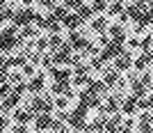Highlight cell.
<instances>
[{
    "mask_svg": "<svg viewBox=\"0 0 153 133\" xmlns=\"http://www.w3.org/2000/svg\"><path fill=\"white\" fill-rule=\"evenodd\" d=\"M23 46V35L19 37V26H9L0 32V53H12L14 48Z\"/></svg>",
    "mask_w": 153,
    "mask_h": 133,
    "instance_id": "cell-1",
    "label": "cell"
},
{
    "mask_svg": "<svg viewBox=\"0 0 153 133\" xmlns=\"http://www.w3.org/2000/svg\"><path fill=\"white\" fill-rule=\"evenodd\" d=\"M69 126L71 128H76V131H85L87 128V108L82 106H78L73 113H69Z\"/></svg>",
    "mask_w": 153,
    "mask_h": 133,
    "instance_id": "cell-2",
    "label": "cell"
},
{
    "mask_svg": "<svg viewBox=\"0 0 153 133\" xmlns=\"http://www.w3.org/2000/svg\"><path fill=\"white\" fill-rule=\"evenodd\" d=\"M30 110H34V113H51L53 108H55V101L53 99H48V96H39V94H34L32 96V101H30Z\"/></svg>",
    "mask_w": 153,
    "mask_h": 133,
    "instance_id": "cell-3",
    "label": "cell"
},
{
    "mask_svg": "<svg viewBox=\"0 0 153 133\" xmlns=\"http://www.w3.org/2000/svg\"><path fill=\"white\" fill-rule=\"evenodd\" d=\"M123 51V44L121 41H114V39H110L108 44L103 46V51H101V60H105V62H110V60H114L117 55H119V53Z\"/></svg>",
    "mask_w": 153,
    "mask_h": 133,
    "instance_id": "cell-4",
    "label": "cell"
},
{
    "mask_svg": "<svg viewBox=\"0 0 153 133\" xmlns=\"http://www.w3.org/2000/svg\"><path fill=\"white\" fill-rule=\"evenodd\" d=\"M34 19H37L34 9L25 7V9H19V12H14V16H12V23H14V26H19V28H23V26H27V23H32Z\"/></svg>",
    "mask_w": 153,
    "mask_h": 133,
    "instance_id": "cell-5",
    "label": "cell"
},
{
    "mask_svg": "<svg viewBox=\"0 0 153 133\" xmlns=\"http://www.w3.org/2000/svg\"><path fill=\"white\" fill-rule=\"evenodd\" d=\"M78 106L87 108V110H91V108H101V101H98V94L89 92L87 87H85V89H80V101H78Z\"/></svg>",
    "mask_w": 153,
    "mask_h": 133,
    "instance_id": "cell-6",
    "label": "cell"
},
{
    "mask_svg": "<svg viewBox=\"0 0 153 133\" xmlns=\"http://www.w3.org/2000/svg\"><path fill=\"white\" fill-rule=\"evenodd\" d=\"M71 51H73V46L62 41V46H59L57 51H55V55H53V62L55 64H71V57H73Z\"/></svg>",
    "mask_w": 153,
    "mask_h": 133,
    "instance_id": "cell-7",
    "label": "cell"
},
{
    "mask_svg": "<svg viewBox=\"0 0 153 133\" xmlns=\"http://www.w3.org/2000/svg\"><path fill=\"white\" fill-rule=\"evenodd\" d=\"M112 62H114V69H119V71H128L130 67H133V57H130V51H126V48H123V51L119 53V55H117Z\"/></svg>",
    "mask_w": 153,
    "mask_h": 133,
    "instance_id": "cell-8",
    "label": "cell"
},
{
    "mask_svg": "<svg viewBox=\"0 0 153 133\" xmlns=\"http://www.w3.org/2000/svg\"><path fill=\"white\" fill-rule=\"evenodd\" d=\"M119 108H121V96H110V99L103 103L98 110H101V113H105V115H112V113H117Z\"/></svg>",
    "mask_w": 153,
    "mask_h": 133,
    "instance_id": "cell-9",
    "label": "cell"
},
{
    "mask_svg": "<svg viewBox=\"0 0 153 133\" xmlns=\"http://www.w3.org/2000/svg\"><path fill=\"white\" fill-rule=\"evenodd\" d=\"M151 62H153V51H144V53H142V55L133 62V67H135V71H144Z\"/></svg>",
    "mask_w": 153,
    "mask_h": 133,
    "instance_id": "cell-10",
    "label": "cell"
},
{
    "mask_svg": "<svg viewBox=\"0 0 153 133\" xmlns=\"http://www.w3.org/2000/svg\"><path fill=\"white\" fill-rule=\"evenodd\" d=\"M135 110H137V96L135 94L121 99V115H135Z\"/></svg>",
    "mask_w": 153,
    "mask_h": 133,
    "instance_id": "cell-11",
    "label": "cell"
},
{
    "mask_svg": "<svg viewBox=\"0 0 153 133\" xmlns=\"http://www.w3.org/2000/svg\"><path fill=\"white\" fill-rule=\"evenodd\" d=\"M53 94H64V96H73V92H71V83L69 80H55L53 83Z\"/></svg>",
    "mask_w": 153,
    "mask_h": 133,
    "instance_id": "cell-12",
    "label": "cell"
},
{
    "mask_svg": "<svg viewBox=\"0 0 153 133\" xmlns=\"http://www.w3.org/2000/svg\"><path fill=\"white\" fill-rule=\"evenodd\" d=\"M108 35L110 39H114V41H126V32H123V23H114V26H108Z\"/></svg>",
    "mask_w": 153,
    "mask_h": 133,
    "instance_id": "cell-13",
    "label": "cell"
},
{
    "mask_svg": "<svg viewBox=\"0 0 153 133\" xmlns=\"http://www.w3.org/2000/svg\"><path fill=\"white\" fill-rule=\"evenodd\" d=\"M80 23H82V19H80V14H66V16H64L62 19V26L66 28V30H78V28H80Z\"/></svg>",
    "mask_w": 153,
    "mask_h": 133,
    "instance_id": "cell-14",
    "label": "cell"
},
{
    "mask_svg": "<svg viewBox=\"0 0 153 133\" xmlns=\"http://www.w3.org/2000/svg\"><path fill=\"white\" fill-rule=\"evenodd\" d=\"M121 115H119V110H117V113H112L108 117V119H105V131H121Z\"/></svg>",
    "mask_w": 153,
    "mask_h": 133,
    "instance_id": "cell-15",
    "label": "cell"
},
{
    "mask_svg": "<svg viewBox=\"0 0 153 133\" xmlns=\"http://www.w3.org/2000/svg\"><path fill=\"white\" fill-rule=\"evenodd\" d=\"M119 74H121L119 69H108V71H105V76H103V83H105L108 87H114V85L119 87V80H121Z\"/></svg>",
    "mask_w": 153,
    "mask_h": 133,
    "instance_id": "cell-16",
    "label": "cell"
},
{
    "mask_svg": "<svg viewBox=\"0 0 153 133\" xmlns=\"http://www.w3.org/2000/svg\"><path fill=\"white\" fill-rule=\"evenodd\" d=\"M34 128L37 131H44V128H51V124H53V117H51V113H39L37 117H34Z\"/></svg>",
    "mask_w": 153,
    "mask_h": 133,
    "instance_id": "cell-17",
    "label": "cell"
},
{
    "mask_svg": "<svg viewBox=\"0 0 153 133\" xmlns=\"http://www.w3.org/2000/svg\"><path fill=\"white\" fill-rule=\"evenodd\" d=\"M41 89H44V74H37V76H32V80L27 83V92L39 94Z\"/></svg>",
    "mask_w": 153,
    "mask_h": 133,
    "instance_id": "cell-18",
    "label": "cell"
},
{
    "mask_svg": "<svg viewBox=\"0 0 153 133\" xmlns=\"http://www.w3.org/2000/svg\"><path fill=\"white\" fill-rule=\"evenodd\" d=\"M32 117H37V113H34V110H30V108H25V110H23V108H19V110L14 113V119H16V122H30Z\"/></svg>",
    "mask_w": 153,
    "mask_h": 133,
    "instance_id": "cell-19",
    "label": "cell"
},
{
    "mask_svg": "<svg viewBox=\"0 0 153 133\" xmlns=\"http://www.w3.org/2000/svg\"><path fill=\"white\" fill-rule=\"evenodd\" d=\"M130 89H133V94L140 99V96H146V89H149V87H146V85H144L142 80L133 78V80H130Z\"/></svg>",
    "mask_w": 153,
    "mask_h": 133,
    "instance_id": "cell-20",
    "label": "cell"
},
{
    "mask_svg": "<svg viewBox=\"0 0 153 133\" xmlns=\"http://www.w3.org/2000/svg\"><path fill=\"white\" fill-rule=\"evenodd\" d=\"M121 12H123V0H112L108 5V9H105L108 16H119Z\"/></svg>",
    "mask_w": 153,
    "mask_h": 133,
    "instance_id": "cell-21",
    "label": "cell"
},
{
    "mask_svg": "<svg viewBox=\"0 0 153 133\" xmlns=\"http://www.w3.org/2000/svg\"><path fill=\"white\" fill-rule=\"evenodd\" d=\"M91 30H94V32H98V35H101V32H105V30H108V19H105V16L91 19Z\"/></svg>",
    "mask_w": 153,
    "mask_h": 133,
    "instance_id": "cell-22",
    "label": "cell"
},
{
    "mask_svg": "<svg viewBox=\"0 0 153 133\" xmlns=\"http://www.w3.org/2000/svg\"><path fill=\"white\" fill-rule=\"evenodd\" d=\"M51 76L55 80H69L71 78V69H57V67H51Z\"/></svg>",
    "mask_w": 153,
    "mask_h": 133,
    "instance_id": "cell-23",
    "label": "cell"
},
{
    "mask_svg": "<svg viewBox=\"0 0 153 133\" xmlns=\"http://www.w3.org/2000/svg\"><path fill=\"white\" fill-rule=\"evenodd\" d=\"M105 115V113H103ZM96 117L94 122H91V124H87V128H85V131H105V119H108V117Z\"/></svg>",
    "mask_w": 153,
    "mask_h": 133,
    "instance_id": "cell-24",
    "label": "cell"
},
{
    "mask_svg": "<svg viewBox=\"0 0 153 133\" xmlns=\"http://www.w3.org/2000/svg\"><path fill=\"white\" fill-rule=\"evenodd\" d=\"M76 12L80 14V19H82V21H89L91 16H94V9H91V7H87V5H80Z\"/></svg>",
    "mask_w": 153,
    "mask_h": 133,
    "instance_id": "cell-25",
    "label": "cell"
},
{
    "mask_svg": "<svg viewBox=\"0 0 153 133\" xmlns=\"http://www.w3.org/2000/svg\"><path fill=\"white\" fill-rule=\"evenodd\" d=\"M53 16H55V19H59V21H62L64 19V16H66V14H69V7H66V5H55V7H53Z\"/></svg>",
    "mask_w": 153,
    "mask_h": 133,
    "instance_id": "cell-26",
    "label": "cell"
},
{
    "mask_svg": "<svg viewBox=\"0 0 153 133\" xmlns=\"http://www.w3.org/2000/svg\"><path fill=\"white\" fill-rule=\"evenodd\" d=\"M108 2L110 0H94V5H91V9H94V14H101L108 9Z\"/></svg>",
    "mask_w": 153,
    "mask_h": 133,
    "instance_id": "cell-27",
    "label": "cell"
},
{
    "mask_svg": "<svg viewBox=\"0 0 153 133\" xmlns=\"http://www.w3.org/2000/svg\"><path fill=\"white\" fill-rule=\"evenodd\" d=\"M151 46H153V35H146L144 39H140V48L142 51H153Z\"/></svg>",
    "mask_w": 153,
    "mask_h": 133,
    "instance_id": "cell-28",
    "label": "cell"
},
{
    "mask_svg": "<svg viewBox=\"0 0 153 133\" xmlns=\"http://www.w3.org/2000/svg\"><path fill=\"white\" fill-rule=\"evenodd\" d=\"M133 128H135L133 115H126V119H121V131H133Z\"/></svg>",
    "mask_w": 153,
    "mask_h": 133,
    "instance_id": "cell-29",
    "label": "cell"
},
{
    "mask_svg": "<svg viewBox=\"0 0 153 133\" xmlns=\"http://www.w3.org/2000/svg\"><path fill=\"white\" fill-rule=\"evenodd\" d=\"M48 46H51L53 51H57L59 46H62V37H59L57 32H53V37H51V39H48Z\"/></svg>",
    "mask_w": 153,
    "mask_h": 133,
    "instance_id": "cell-30",
    "label": "cell"
},
{
    "mask_svg": "<svg viewBox=\"0 0 153 133\" xmlns=\"http://www.w3.org/2000/svg\"><path fill=\"white\" fill-rule=\"evenodd\" d=\"M12 16H14V9H9V7H7V9H0V26H2L5 21H12Z\"/></svg>",
    "mask_w": 153,
    "mask_h": 133,
    "instance_id": "cell-31",
    "label": "cell"
},
{
    "mask_svg": "<svg viewBox=\"0 0 153 133\" xmlns=\"http://www.w3.org/2000/svg\"><path fill=\"white\" fill-rule=\"evenodd\" d=\"M9 92H12V85L9 83H0V99H5Z\"/></svg>",
    "mask_w": 153,
    "mask_h": 133,
    "instance_id": "cell-32",
    "label": "cell"
},
{
    "mask_svg": "<svg viewBox=\"0 0 153 133\" xmlns=\"http://www.w3.org/2000/svg\"><path fill=\"white\" fill-rule=\"evenodd\" d=\"M34 35H37V28H32L30 23L23 26V37H34Z\"/></svg>",
    "mask_w": 153,
    "mask_h": 133,
    "instance_id": "cell-33",
    "label": "cell"
},
{
    "mask_svg": "<svg viewBox=\"0 0 153 133\" xmlns=\"http://www.w3.org/2000/svg\"><path fill=\"white\" fill-rule=\"evenodd\" d=\"M55 106H57V108H66V106H69V96L59 94V99H55Z\"/></svg>",
    "mask_w": 153,
    "mask_h": 133,
    "instance_id": "cell-34",
    "label": "cell"
},
{
    "mask_svg": "<svg viewBox=\"0 0 153 133\" xmlns=\"http://www.w3.org/2000/svg\"><path fill=\"white\" fill-rule=\"evenodd\" d=\"M48 46V37H41V39H37V51L39 53H44V48Z\"/></svg>",
    "mask_w": 153,
    "mask_h": 133,
    "instance_id": "cell-35",
    "label": "cell"
},
{
    "mask_svg": "<svg viewBox=\"0 0 153 133\" xmlns=\"http://www.w3.org/2000/svg\"><path fill=\"white\" fill-rule=\"evenodd\" d=\"M64 5L69 7V9H78V7L82 5V0H64Z\"/></svg>",
    "mask_w": 153,
    "mask_h": 133,
    "instance_id": "cell-36",
    "label": "cell"
},
{
    "mask_svg": "<svg viewBox=\"0 0 153 133\" xmlns=\"http://www.w3.org/2000/svg\"><path fill=\"white\" fill-rule=\"evenodd\" d=\"M23 74H25V76H34V67H32V64H25V62H23Z\"/></svg>",
    "mask_w": 153,
    "mask_h": 133,
    "instance_id": "cell-37",
    "label": "cell"
},
{
    "mask_svg": "<svg viewBox=\"0 0 153 133\" xmlns=\"http://www.w3.org/2000/svg\"><path fill=\"white\" fill-rule=\"evenodd\" d=\"M39 5L46 7V9H53V7H55V0H39Z\"/></svg>",
    "mask_w": 153,
    "mask_h": 133,
    "instance_id": "cell-38",
    "label": "cell"
},
{
    "mask_svg": "<svg viewBox=\"0 0 153 133\" xmlns=\"http://www.w3.org/2000/svg\"><path fill=\"white\" fill-rule=\"evenodd\" d=\"M7 126H9V119H7L5 115H0V131H5Z\"/></svg>",
    "mask_w": 153,
    "mask_h": 133,
    "instance_id": "cell-39",
    "label": "cell"
},
{
    "mask_svg": "<svg viewBox=\"0 0 153 133\" xmlns=\"http://www.w3.org/2000/svg\"><path fill=\"white\" fill-rule=\"evenodd\" d=\"M140 80L144 83V85H146V87H151V85H153V83H151V74H144V76H142Z\"/></svg>",
    "mask_w": 153,
    "mask_h": 133,
    "instance_id": "cell-40",
    "label": "cell"
},
{
    "mask_svg": "<svg viewBox=\"0 0 153 133\" xmlns=\"http://www.w3.org/2000/svg\"><path fill=\"white\" fill-rule=\"evenodd\" d=\"M128 46H130V48H140V39H137V37H133L130 41H128Z\"/></svg>",
    "mask_w": 153,
    "mask_h": 133,
    "instance_id": "cell-41",
    "label": "cell"
},
{
    "mask_svg": "<svg viewBox=\"0 0 153 133\" xmlns=\"http://www.w3.org/2000/svg\"><path fill=\"white\" fill-rule=\"evenodd\" d=\"M128 19H130V16H128V12H126V9H123V12L119 14V21H121V23H126Z\"/></svg>",
    "mask_w": 153,
    "mask_h": 133,
    "instance_id": "cell-42",
    "label": "cell"
},
{
    "mask_svg": "<svg viewBox=\"0 0 153 133\" xmlns=\"http://www.w3.org/2000/svg\"><path fill=\"white\" fill-rule=\"evenodd\" d=\"M146 99H149V108H153V92H151V94L146 96Z\"/></svg>",
    "mask_w": 153,
    "mask_h": 133,
    "instance_id": "cell-43",
    "label": "cell"
},
{
    "mask_svg": "<svg viewBox=\"0 0 153 133\" xmlns=\"http://www.w3.org/2000/svg\"><path fill=\"white\" fill-rule=\"evenodd\" d=\"M5 5H7V0H0V9H2Z\"/></svg>",
    "mask_w": 153,
    "mask_h": 133,
    "instance_id": "cell-44",
    "label": "cell"
},
{
    "mask_svg": "<svg viewBox=\"0 0 153 133\" xmlns=\"http://www.w3.org/2000/svg\"><path fill=\"white\" fill-rule=\"evenodd\" d=\"M2 64H5V57H2V55H0V67H2Z\"/></svg>",
    "mask_w": 153,
    "mask_h": 133,
    "instance_id": "cell-45",
    "label": "cell"
},
{
    "mask_svg": "<svg viewBox=\"0 0 153 133\" xmlns=\"http://www.w3.org/2000/svg\"><path fill=\"white\" fill-rule=\"evenodd\" d=\"M23 2H25V5H30V2H34V0H23Z\"/></svg>",
    "mask_w": 153,
    "mask_h": 133,
    "instance_id": "cell-46",
    "label": "cell"
},
{
    "mask_svg": "<svg viewBox=\"0 0 153 133\" xmlns=\"http://www.w3.org/2000/svg\"><path fill=\"white\" fill-rule=\"evenodd\" d=\"M142 2H146V5H149V2H151V0H142Z\"/></svg>",
    "mask_w": 153,
    "mask_h": 133,
    "instance_id": "cell-47",
    "label": "cell"
},
{
    "mask_svg": "<svg viewBox=\"0 0 153 133\" xmlns=\"http://www.w3.org/2000/svg\"><path fill=\"white\" fill-rule=\"evenodd\" d=\"M130 2H135V0H130Z\"/></svg>",
    "mask_w": 153,
    "mask_h": 133,
    "instance_id": "cell-48",
    "label": "cell"
},
{
    "mask_svg": "<svg viewBox=\"0 0 153 133\" xmlns=\"http://www.w3.org/2000/svg\"><path fill=\"white\" fill-rule=\"evenodd\" d=\"M55 2H57V0H55Z\"/></svg>",
    "mask_w": 153,
    "mask_h": 133,
    "instance_id": "cell-49",
    "label": "cell"
}]
</instances>
